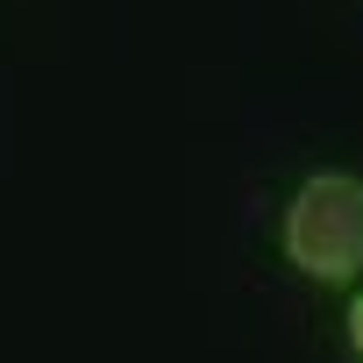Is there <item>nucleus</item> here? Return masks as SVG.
I'll list each match as a JSON object with an SVG mask.
<instances>
[{
	"mask_svg": "<svg viewBox=\"0 0 363 363\" xmlns=\"http://www.w3.org/2000/svg\"><path fill=\"white\" fill-rule=\"evenodd\" d=\"M342 328H349V349H356V363H363V292L349 299V320H342Z\"/></svg>",
	"mask_w": 363,
	"mask_h": 363,
	"instance_id": "f03ea898",
	"label": "nucleus"
},
{
	"mask_svg": "<svg viewBox=\"0 0 363 363\" xmlns=\"http://www.w3.org/2000/svg\"><path fill=\"white\" fill-rule=\"evenodd\" d=\"M285 264L313 285H356L363 278V178L356 171H313L285 200Z\"/></svg>",
	"mask_w": 363,
	"mask_h": 363,
	"instance_id": "f257e3e1",
	"label": "nucleus"
}]
</instances>
